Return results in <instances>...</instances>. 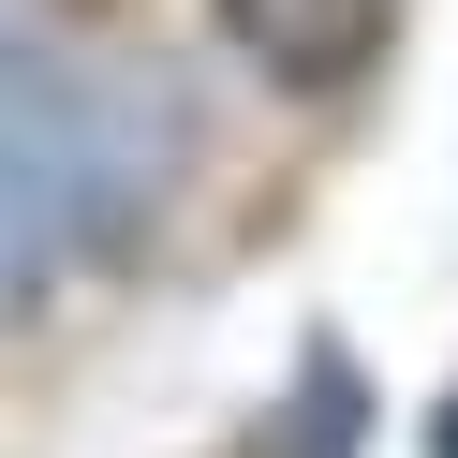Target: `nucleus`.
Returning a JSON list of instances; mask_svg holds the SVG:
<instances>
[{"mask_svg":"<svg viewBox=\"0 0 458 458\" xmlns=\"http://www.w3.org/2000/svg\"><path fill=\"white\" fill-rule=\"evenodd\" d=\"M192 163V89L163 45H119L60 0H0V326L163 208Z\"/></svg>","mask_w":458,"mask_h":458,"instance_id":"f257e3e1","label":"nucleus"},{"mask_svg":"<svg viewBox=\"0 0 458 458\" xmlns=\"http://www.w3.org/2000/svg\"><path fill=\"white\" fill-rule=\"evenodd\" d=\"M208 15L267 89H355L399 45V0H208Z\"/></svg>","mask_w":458,"mask_h":458,"instance_id":"f03ea898","label":"nucleus"}]
</instances>
